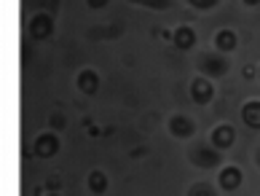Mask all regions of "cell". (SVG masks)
I'll return each instance as SVG.
<instances>
[{
  "label": "cell",
  "instance_id": "8",
  "mask_svg": "<svg viewBox=\"0 0 260 196\" xmlns=\"http://www.w3.org/2000/svg\"><path fill=\"white\" fill-rule=\"evenodd\" d=\"M209 143L215 145L217 151H231L236 145V126L234 124H217L215 129L209 132Z\"/></svg>",
  "mask_w": 260,
  "mask_h": 196
},
{
  "label": "cell",
  "instance_id": "22",
  "mask_svg": "<svg viewBox=\"0 0 260 196\" xmlns=\"http://www.w3.org/2000/svg\"><path fill=\"white\" fill-rule=\"evenodd\" d=\"M255 164H257V170H260V145H257V151H255Z\"/></svg>",
  "mask_w": 260,
  "mask_h": 196
},
{
  "label": "cell",
  "instance_id": "9",
  "mask_svg": "<svg viewBox=\"0 0 260 196\" xmlns=\"http://www.w3.org/2000/svg\"><path fill=\"white\" fill-rule=\"evenodd\" d=\"M100 86H102V75L94 70V67H81L78 75H75V89H78L81 94H86V97L97 94Z\"/></svg>",
  "mask_w": 260,
  "mask_h": 196
},
{
  "label": "cell",
  "instance_id": "13",
  "mask_svg": "<svg viewBox=\"0 0 260 196\" xmlns=\"http://www.w3.org/2000/svg\"><path fill=\"white\" fill-rule=\"evenodd\" d=\"M86 185H89V191H91V193L102 196L105 191H108L110 180H108V175H105V170H91V172H89V178H86Z\"/></svg>",
  "mask_w": 260,
  "mask_h": 196
},
{
  "label": "cell",
  "instance_id": "23",
  "mask_svg": "<svg viewBox=\"0 0 260 196\" xmlns=\"http://www.w3.org/2000/svg\"><path fill=\"white\" fill-rule=\"evenodd\" d=\"M46 196H62L59 191H49V193H46Z\"/></svg>",
  "mask_w": 260,
  "mask_h": 196
},
{
  "label": "cell",
  "instance_id": "16",
  "mask_svg": "<svg viewBox=\"0 0 260 196\" xmlns=\"http://www.w3.org/2000/svg\"><path fill=\"white\" fill-rule=\"evenodd\" d=\"M190 8H196V11H212V8L220 6V0H188Z\"/></svg>",
  "mask_w": 260,
  "mask_h": 196
},
{
  "label": "cell",
  "instance_id": "2",
  "mask_svg": "<svg viewBox=\"0 0 260 196\" xmlns=\"http://www.w3.org/2000/svg\"><path fill=\"white\" fill-rule=\"evenodd\" d=\"M196 70H199V75H207L212 81L225 78L231 73V57L223 51H204L196 60Z\"/></svg>",
  "mask_w": 260,
  "mask_h": 196
},
{
  "label": "cell",
  "instance_id": "19",
  "mask_svg": "<svg viewBox=\"0 0 260 196\" xmlns=\"http://www.w3.org/2000/svg\"><path fill=\"white\" fill-rule=\"evenodd\" d=\"M59 183H62L59 175H51V178L46 180V185H49V191H59Z\"/></svg>",
  "mask_w": 260,
  "mask_h": 196
},
{
  "label": "cell",
  "instance_id": "21",
  "mask_svg": "<svg viewBox=\"0 0 260 196\" xmlns=\"http://www.w3.org/2000/svg\"><path fill=\"white\" fill-rule=\"evenodd\" d=\"M242 3H244L247 8H257V6H260V0H242Z\"/></svg>",
  "mask_w": 260,
  "mask_h": 196
},
{
  "label": "cell",
  "instance_id": "18",
  "mask_svg": "<svg viewBox=\"0 0 260 196\" xmlns=\"http://www.w3.org/2000/svg\"><path fill=\"white\" fill-rule=\"evenodd\" d=\"M142 6H150V8H167L169 0H140Z\"/></svg>",
  "mask_w": 260,
  "mask_h": 196
},
{
  "label": "cell",
  "instance_id": "1",
  "mask_svg": "<svg viewBox=\"0 0 260 196\" xmlns=\"http://www.w3.org/2000/svg\"><path fill=\"white\" fill-rule=\"evenodd\" d=\"M225 153L217 151L212 143H193L188 148V161L196 166V170H220L223 166Z\"/></svg>",
  "mask_w": 260,
  "mask_h": 196
},
{
  "label": "cell",
  "instance_id": "14",
  "mask_svg": "<svg viewBox=\"0 0 260 196\" xmlns=\"http://www.w3.org/2000/svg\"><path fill=\"white\" fill-rule=\"evenodd\" d=\"M185 196H220V188H215V185L207 183V180H196V183L188 185Z\"/></svg>",
  "mask_w": 260,
  "mask_h": 196
},
{
  "label": "cell",
  "instance_id": "5",
  "mask_svg": "<svg viewBox=\"0 0 260 196\" xmlns=\"http://www.w3.org/2000/svg\"><path fill=\"white\" fill-rule=\"evenodd\" d=\"M27 33H30V38L32 41H49V38L56 33V22H54V16L51 14H46V11H41V14H32V19L27 22Z\"/></svg>",
  "mask_w": 260,
  "mask_h": 196
},
{
  "label": "cell",
  "instance_id": "7",
  "mask_svg": "<svg viewBox=\"0 0 260 196\" xmlns=\"http://www.w3.org/2000/svg\"><path fill=\"white\" fill-rule=\"evenodd\" d=\"M188 92H190V100L204 107V105H209L212 100H215V81L207 78V75H196L193 81H190Z\"/></svg>",
  "mask_w": 260,
  "mask_h": 196
},
{
  "label": "cell",
  "instance_id": "20",
  "mask_svg": "<svg viewBox=\"0 0 260 196\" xmlns=\"http://www.w3.org/2000/svg\"><path fill=\"white\" fill-rule=\"evenodd\" d=\"M242 75L247 78V81H252V78L257 81V67H244V70H242Z\"/></svg>",
  "mask_w": 260,
  "mask_h": 196
},
{
  "label": "cell",
  "instance_id": "11",
  "mask_svg": "<svg viewBox=\"0 0 260 196\" xmlns=\"http://www.w3.org/2000/svg\"><path fill=\"white\" fill-rule=\"evenodd\" d=\"M239 116H242V124L247 126V129L260 132V100H257V97H249V100L242 105Z\"/></svg>",
  "mask_w": 260,
  "mask_h": 196
},
{
  "label": "cell",
  "instance_id": "24",
  "mask_svg": "<svg viewBox=\"0 0 260 196\" xmlns=\"http://www.w3.org/2000/svg\"><path fill=\"white\" fill-rule=\"evenodd\" d=\"M257 83H260V65H257Z\"/></svg>",
  "mask_w": 260,
  "mask_h": 196
},
{
  "label": "cell",
  "instance_id": "10",
  "mask_svg": "<svg viewBox=\"0 0 260 196\" xmlns=\"http://www.w3.org/2000/svg\"><path fill=\"white\" fill-rule=\"evenodd\" d=\"M172 43H175V48H180V51H190V48L199 43V35L190 24H180L172 30Z\"/></svg>",
  "mask_w": 260,
  "mask_h": 196
},
{
  "label": "cell",
  "instance_id": "3",
  "mask_svg": "<svg viewBox=\"0 0 260 196\" xmlns=\"http://www.w3.org/2000/svg\"><path fill=\"white\" fill-rule=\"evenodd\" d=\"M59 151H62V140H59V132H54V129H46L32 140V156L35 159H43V161L54 159Z\"/></svg>",
  "mask_w": 260,
  "mask_h": 196
},
{
  "label": "cell",
  "instance_id": "4",
  "mask_svg": "<svg viewBox=\"0 0 260 196\" xmlns=\"http://www.w3.org/2000/svg\"><path fill=\"white\" fill-rule=\"evenodd\" d=\"M196 121H193V116H188V113H172L169 119H167V132L175 137V140H193L196 137Z\"/></svg>",
  "mask_w": 260,
  "mask_h": 196
},
{
  "label": "cell",
  "instance_id": "15",
  "mask_svg": "<svg viewBox=\"0 0 260 196\" xmlns=\"http://www.w3.org/2000/svg\"><path fill=\"white\" fill-rule=\"evenodd\" d=\"M49 126L54 132H62L64 126H67V119H64V113H59V110H54L51 116H49Z\"/></svg>",
  "mask_w": 260,
  "mask_h": 196
},
{
  "label": "cell",
  "instance_id": "12",
  "mask_svg": "<svg viewBox=\"0 0 260 196\" xmlns=\"http://www.w3.org/2000/svg\"><path fill=\"white\" fill-rule=\"evenodd\" d=\"M239 48V35L236 30H231V27H220L215 33V51H223V54H234Z\"/></svg>",
  "mask_w": 260,
  "mask_h": 196
},
{
  "label": "cell",
  "instance_id": "6",
  "mask_svg": "<svg viewBox=\"0 0 260 196\" xmlns=\"http://www.w3.org/2000/svg\"><path fill=\"white\" fill-rule=\"evenodd\" d=\"M242 183H244V172H242V166H239V164H223L217 170V188L223 193L239 191V188H242Z\"/></svg>",
  "mask_w": 260,
  "mask_h": 196
},
{
  "label": "cell",
  "instance_id": "17",
  "mask_svg": "<svg viewBox=\"0 0 260 196\" xmlns=\"http://www.w3.org/2000/svg\"><path fill=\"white\" fill-rule=\"evenodd\" d=\"M86 6H89L91 11H102V8L110 6V0H86Z\"/></svg>",
  "mask_w": 260,
  "mask_h": 196
}]
</instances>
